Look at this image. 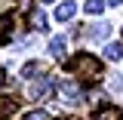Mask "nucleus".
I'll list each match as a JSON object with an SVG mask.
<instances>
[{
  "instance_id": "obj_9",
  "label": "nucleus",
  "mask_w": 123,
  "mask_h": 120,
  "mask_svg": "<svg viewBox=\"0 0 123 120\" xmlns=\"http://www.w3.org/2000/svg\"><path fill=\"white\" fill-rule=\"evenodd\" d=\"M12 111H15V99L0 95V114H12Z\"/></svg>"
},
{
  "instance_id": "obj_5",
  "label": "nucleus",
  "mask_w": 123,
  "mask_h": 120,
  "mask_svg": "<svg viewBox=\"0 0 123 120\" xmlns=\"http://www.w3.org/2000/svg\"><path fill=\"white\" fill-rule=\"evenodd\" d=\"M95 120H123V111L120 108H102L95 114Z\"/></svg>"
},
{
  "instance_id": "obj_4",
  "label": "nucleus",
  "mask_w": 123,
  "mask_h": 120,
  "mask_svg": "<svg viewBox=\"0 0 123 120\" xmlns=\"http://www.w3.org/2000/svg\"><path fill=\"white\" fill-rule=\"evenodd\" d=\"M74 13H77V6H74V3H68V0L55 6V19H59V22H71V19H74Z\"/></svg>"
},
{
  "instance_id": "obj_19",
  "label": "nucleus",
  "mask_w": 123,
  "mask_h": 120,
  "mask_svg": "<svg viewBox=\"0 0 123 120\" xmlns=\"http://www.w3.org/2000/svg\"><path fill=\"white\" fill-rule=\"evenodd\" d=\"M0 80H3V74H0Z\"/></svg>"
},
{
  "instance_id": "obj_3",
  "label": "nucleus",
  "mask_w": 123,
  "mask_h": 120,
  "mask_svg": "<svg viewBox=\"0 0 123 120\" xmlns=\"http://www.w3.org/2000/svg\"><path fill=\"white\" fill-rule=\"evenodd\" d=\"M52 83H55V80H52V77H43V80H34V83H31V99H37V102H43L46 95H49V92H52Z\"/></svg>"
},
{
  "instance_id": "obj_10",
  "label": "nucleus",
  "mask_w": 123,
  "mask_h": 120,
  "mask_svg": "<svg viewBox=\"0 0 123 120\" xmlns=\"http://www.w3.org/2000/svg\"><path fill=\"white\" fill-rule=\"evenodd\" d=\"M102 9H105V0H86V13L89 15H98Z\"/></svg>"
},
{
  "instance_id": "obj_13",
  "label": "nucleus",
  "mask_w": 123,
  "mask_h": 120,
  "mask_svg": "<svg viewBox=\"0 0 123 120\" xmlns=\"http://www.w3.org/2000/svg\"><path fill=\"white\" fill-rule=\"evenodd\" d=\"M25 120H49V114H46V111H31Z\"/></svg>"
},
{
  "instance_id": "obj_2",
  "label": "nucleus",
  "mask_w": 123,
  "mask_h": 120,
  "mask_svg": "<svg viewBox=\"0 0 123 120\" xmlns=\"http://www.w3.org/2000/svg\"><path fill=\"white\" fill-rule=\"evenodd\" d=\"M59 95H62V102H68V105H80V102L86 99V92H83V86H80V83H74V80L62 83Z\"/></svg>"
},
{
  "instance_id": "obj_11",
  "label": "nucleus",
  "mask_w": 123,
  "mask_h": 120,
  "mask_svg": "<svg viewBox=\"0 0 123 120\" xmlns=\"http://www.w3.org/2000/svg\"><path fill=\"white\" fill-rule=\"evenodd\" d=\"M43 68H40V62H28L25 68H22V77H34V74H40Z\"/></svg>"
},
{
  "instance_id": "obj_6",
  "label": "nucleus",
  "mask_w": 123,
  "mask_h": 120,
  "mask_svg": "<svg viewBox=\"0 0 123 120\" xmlns=\"http://www.w3.org/2000/svg\"><path fill=\"white\" fill-rule=\"evenodd\" d=\"M31 28H34V31H46V15L40 13V9L31 13Z\"/></svg>"
},
{
  "instance_id": "obj_18",
  "label": "nucleus",
  "mask_w": 123,
  "mask_h": 120,
  "mask_svg": "<svg viewBox=\"0 0 123 120\" xmlns=\"http://www.w3.org/2000/svg\"><path fill=\"white\" fill-rule=\"evenodd\" d=\"M43 3H52V0H43Z\"/></svg>"
},
{
  "instance_id": "obj_12",
  "label": "nucleus",
  "mask_w": 123,
  "mask_h": 120,
  "mask_svg": "<svg viewBox=\"0 0 123 120\" xmlns=\"http://www.w3.org/2000/svg\"><path fill=\"white\" fill-rule=\"evenodd\" d=\"M108 34H111V28H108V25H95V28L89 31L92 40H102V37H108Z\"/></svg>"
},
{
  "instance_id": "obj_7",
  "label": "nucleus",
  "mask_w": 123,
  "mask_h": 120,
  "mask_svg": "<svg viewBox=\"0 0 123 120\" xmlns=\"http://www.w3.org/2000/svg\"><path fill=\"white\" fill-rule=\"evenodd\" d=\"M120 56H123V43H108L105 46V59L114 62V59H120Z\"/></svg>"
},
{
  "instance_id": "obj_8",
  "label": "nucleus",
  "mask_w": 123,
  "mask_h": 120,
  "mask_svg": "<svg viewBox=\"0 0 123 120\" xmlns=\"http://www.w3.org/2000/svg\"><path fill=\"white\" fill-rule=\"evenodd\" d=\"M49 52H52V56H65V40H62V37H52V40H49Z\"/></svg>"
},
{
  "instance_id": "obj_14",
  "label": "nucleus",
  "mask_w": 123,
  "mask_h": 120,
  "mask_svg": "<svg viewBox=\"0 0 123 120\" xmlns=\"http://www.w3.org/2000/svg\"><path fill=\"white\" fill-rule=\"evenodd\" d=\"M6 13H12V0H0V15H6Z\"/></svg>"
},
{
  "instance_id": "obj_1",
  "label": "nucleus",
  "mask_w": 123,
  "mask_h": 120,
  "mask_svg": "<svg viewBox=\"0 0 123 120\" xmlns=\"http://www.w3.org/2000/svg\"><path fill=\"white\" fill-rule=\"evenodd\" d=\"M71 71L80 74L83 80H98V77H102V62L95 59V56H89V52H80V56L71 62Z\"/></svg>"
},
{
  "instance_id": "obj_17",
  "label": "nucleus",
  "mask_w": 123,
  "mask_h": 120,
  "mask_svg": "<svg viewBox=\"0 0 123 120\" xmlns=\"http://www.w3.org/2000/svg\"><path fill=\"white\" fill-rule=\"evenodd\" d=\"M3 37H6V31H3V25H0V40H3Z\"/></svg>"
},
{
  "instance_id": "obj_16",
  "label": "nucleus",
  "mask_w": 123,
  "mask_h": 120,
  "mask_svg": "<svg viewBox=\"0 0 123 120\" xmlns=\"http://www.w3.org/2000/svg\"><path fill=\"white\" fill-rule=\"evenodd\" d=\"M108 3H111V6H120V3H123V0H108Z\"/></svg>"
},
{
  "instance_id": "obj_15",
  "label": "nucleus",
  "mask_w": 123,
  "mask_h": 120,
  "mask_svg": "<svg viewBox=\"0 0 123 120\" xmlns=\"http://www.w3.org/2000/svg\"><path fill=\"white\" fill-rule=\"evenodd\" d=\"M111 89H114V92L123 89V80H120V77H114V80H111Z\"/></svg>"
}]
</instances>
